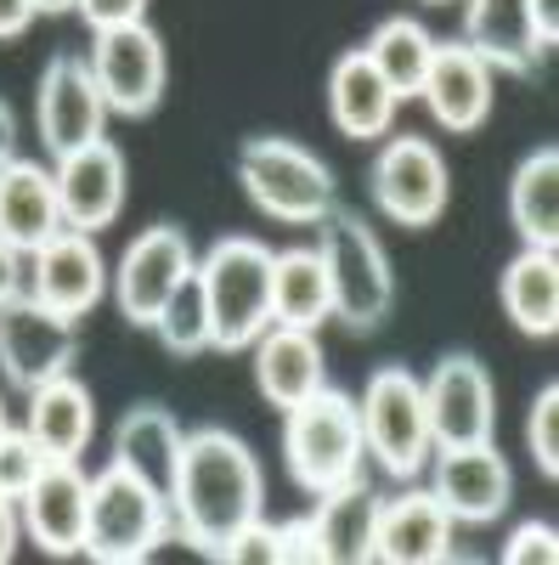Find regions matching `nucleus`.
Returning a JSON list of instances; mask_svg holds the SVG:
<instances>
[{
    "label": "nucleus",
    "instance_id": "obj_44",
    "mask_svg": "<svg viewBox=\"0 0 559 565\" xmlns=\"http://www.w3.org/2000/svg\"><path fill=\"white\" fill-rule=\"evenodd\" d=\"M424 7H452V0H424Z\"/></svg>",
    "mask_w": 559,
    "mask_h": 565
},
{
    "label": "nucleus",
    "instance_id": "obj_5",
    "mask_svg": "<svg viewBox=\"0 0 559 565\" xmlns=\"http://www.w3.org/2000/svg\"><path fill=\"white\" fill-rule=\"evenodd\" d=\"M362 458H367V447H362L356 396L322 385L316 396H305L300 407L283 413V463L300 492L322 498V492L356 481Z\"/></svg>",
    "mask_w": 559,
    "mask_h": 565
},
{
    "label": "nucleus",
    "instance_id": "obj_10",
    "mask_svg": "<svg viewBox=\"0 0 559 565\" xmlns=\"http://www.w3.org/2000/svg\"><path fill=\"white\" fill-rule=\"evenodd\" d=\"M90 74H97V90L108 114L119 119H148L164 103V40L148 23H125V29H103L90 34Z\"/></svg>",
    "mask_w": 559,
    "mask_h": 565
},
{
    "label": "nucleus",
    "instance_id": "obj_35",
    "mask_svg": "<svg viewBox=\"0 0 559 565\" xmlns=\"http://www.w3.org/2000/svg\"><path fill=\"white\" fill-rule=\"evenodd\" d=\"M559 559V532L548 521H520L503 543V565H553Z\"/></svg>",
    "mask_w": 559,
    "mask_h": 565
},
{
    "label": "nucleus",
    "instance_id": "obj_18",
    "mask_svg": "<svg viewBox=\"0 0 559 565\" xmlns=\"http://www.w3.org/2000/svg\"><path fill=\"white\" fill-rule=\"evenodd\" d=\"M492 85L497 74L470 52L463 40H436V57H430V74H424V90L418 103L430 108V119L452 136H470L486 125L492 114Z\"/></svg>",
    "mask_w": 559,
    "mask_h": 565
},
{
    "label": "nucleus",
    "instance_id": "obj_42",
    "mask_svg": "<svg viewBox=\"0 0 559 565\" xmlns=\"http://www.w3.org/2000/svg\"><path fill=\"white\" fill-rule=\"evenodd\" d=\"M34 12H45V18H57V12H74V0H34Z\"/></svg>",
    "mask_w": 559,
    "mask_h": 565
},
{
    "label": "nucleus",
    "instance_id": "obj_24",
    "mask_svg": "<svg viewBox=\"0 0 559 565\" xmlns=\"http://www.w3.org/2000/svg\"><path fill=\"white\" fill-rule=\"evenodd\" d=\"M396 108L401 103L390 97V85L379 79V68L362 57V45L345 52V57H334V68H329V119L340 125V136L379 141V136H390Z\"/></svg>",
    "mask_w": 559,
    "mask_h": 565
},
{
    "label": "nucleus",
    "instance_id": "obj_17",
    "mask_svg": "<svg viewBox=\"0 0 559 565\" xmlns=\"http://www.w3.org/2000/svg\"><path fill=\"white\" fill-rule=\"evenodd\" d=\"M52 175H57L63 226L97 238L103 226L119 221V210H125V153L114 148L108 136L90 141V148H79V153H68V159H57Z\"/></svg>",
    "mask_w": 559,
    "mask_h": 565
},
{
    "label": "nucleus",
    "instance_id": "obj_25",
    "mask_svg": "<svg viewBox=\"0 0 559 565\" xmlns=\"http://www.w3.org/2000/svg\"><path fill=\"white\" fill-rule=\"evenodd\" d=\"M23 430L40 441L45 458H79L90 447V436H97V402H90V391L74 373H57L40 391H29Z\"/></svg>",
    "mask_w": 559,
    "mask_h": 565
},
{
    "label": "nucleus",
    "instance_id": "obj_31",
    "mask_svg": "<svg viewBox=\"0 0 559 565\" xmlns=\"http://www.w3.org/2000/svg\"><path fill=\"white\" fill-rule=\"evenodd\" d=\"M153 334L170 356H204L215 351L209 345V311H204V295H198V277H186L181 289L164 300V311L153 317Z\"/></svg>",
    "mask_w": 559,
    "mask_h": 565
},
{
    "label": "nucleus",
    "instance_id": "obj_14",
    "mask_svg": "<svg viewBox=\"0 0 559 565\" xmlns=\"http://www.w3.org/2000/svg\"><path fill=\"white\" fill-rule=\"evenodd\" d=\"M424 413H430V436L436 447H470V441H492L497 430V391L481 356L452 351L430 367L424 380Z\"/></svg>",
    "mask_w": 559,
    "mask_h": 565
},
{
    "label": "nucleus",
    "instance_id": "obj_1",
    "mask_svg": "<svg viewBox=\"0 0 559 565\" xmlns=\"http://www.w3.org/2000/svg\"><path fill=\"white\" fill-rule=\"evenodd\" d=\"M170 514H175L181 543L221 559V548L266 514V476H260V458L249 452V441L215 430V424L186 436L181 469L170 481Z\"/></svg>",
    "mask_w": 559,
    "mask_h": 565
},
{
    "label": "nucleus",
    "instance_id": "obj_37",
    "mask_svg": "<svg viewBox=\"0 0 559 565\" xmlns=\"http://www.w3.org/2000/svg\"><path fill=\"white\" fill-rule=\"evenodd\" d=\"M23 271H29V260L0 238V306H7L12 295H23Z\"/></svg>",
    "mask_w": 559,
    "mask_h": 565
},
{
    "label": "nucleus",
    "instance_id": "obj_40",
    "mask_svg": "<svg viewBox=\"0 0 559 565\" xmlns=\"http://www.w3.org/2000/svg\"><path fill=\"white\" fill-rule=\"evenodd\" d=\"M526 12H531V29L542 40V52L559 40V0H526Z\"/></svg>",
    "mask_w": 559,
    "mask_h": 565
},
{
    "label": "nucleus",
    "instance_id": "obj_30",
    "mask_svg": "<svg viewBox=\"0 0 559 565\" xmlns=\"http://www.w3.org/2000/svg\"><path fill=\"white\" fill-rule=\"evenodd\" d=\"M362 57L379 68V79L390 85L396 103H412L418 90H424V74H430V57H436V34L418 18H385L367 34Z\"/></svg>",
    "mask_w": 559,
    "mask_h": 565
},
{
    "label": "nucleus",
    "instance_id": "obj_39",
    "mask_svg": "<svg viewBox=\"0 0 559 565\" xmlns=\"http://www.w3.org/2000/svg\"><path fill=\"white\" fill-rule=\"evenodd\" d=\"M23 543V521H18V498H0V565H7Z\"/></svg>",
    "mask_w": 559,
    "mask_h": 565
},
{
    "label": "nucleus",
    "instance_id": "obj_13",
    "mask_svg": "<svg viewBox=\"0 0 559 565\" xmlns=\"http://www.w3.org/2000/svg\"><path fill=\"white\" fill-rule=\"evenodd\" d=\"M430 492L452 514V526H492L515 503V469L497 452V441L436 447L430 452Z\"/></svg>",
    "mask_w": 559,
    "mask_h": 565
},
{
    "label": "nucleus",
    "instance_id": "obj_20",
    "mask_svg": "<svg viewBox=\"0 0 559 565\" xmlns=\"http://www.w3.org/2000/svg\"><path fill=\"white\" fill-rule=\"evenodd\" d=\"M249 351H255V391L277 413L300 407L305 396H316L322 385H329V356H322V340L311 334V328L271 322Z\"/></svg>",
    "mask_w": 559,
    "mask_h": 565
},
{
    "label": "nucleus",
    "instance_id": "obj_22",
    "mask_svg": "<svg viewBox=\"0 0 559 565\" xmlns=\"http://www.w3.org/2000/svg\"><path fill=\"white\" fill-rule=\"evenodd\" d=\"M57 232H63L57 175L34 159L0 164V238L29 260L45 238H57Z\"/></svg>",
    "mask_w": 559,
    "mask_h": 565
},
{
    "label": "nucleus",
    "instance_id": "obj_41",
    "mask_svg": "<svg viewBox=\"0 0 559 565\" xmlns=\"http://www.w3.org/2000/svg\"><path fill=\"white\" fill-rule=\"evenodd\" d=\"M12 159H18V114L0 97V164H12Z\"/></svg>",
    "mask_w": 559,
    "mask_h": 565
},
{
    "label": "nucleus",
    "instance_id": "obj_4",
    "mask_svg": "<svg viewBox=\"0 0 559 565\" xmlns=\"http://www.w3.org/2000/svg\"><path fill=\"white\" fill-rule=\"evenodd\" d=\"M316 255L329 266V289H334V317L356 334H373L390 306H396V271H390V255L379 244L356 210H329L316 221Z\"/></svg>",
    "mask_w": 559,
    "mask_h": 565
},
{
    "label": "nucleus",
    "instance_id": "obj_26",
    "mask_svg": "<svg viewBox=\"0 0 559 565\" xmlns=\"http://www.w3.org/2000/svg\"><path fill=\"white\" fill-rule=\"evenodd\" d=\"M181 424L170 407L159 402H136L119 424H114V463H125L130 476H142L148 487H159L170 498V481L181 469Z\"/></svg>",
    "mask_w": 559,
    "mask_h": 565
},
{
    "label": "nucleus",
    "instance_id": "obj_19",
    "mask_svg": "<svg viewBox=\"0 0 559 565\" xmlns=\"http://www.w3.org/2000/svg\"><path fill=\"white\" fill-rule=\"evenodd\" d=\"M373 559H385V565H436V559H452V514L436 503L430 487H407L396 498H379Z\"/></svg>",
    "mask_w": 559,
    "mask_h": 565
},
{
    "label": "nucleus",
    "instance_id": "obj_38",
    "mask_svg": "<svg viewBox=\"0 0 559 565\" xmlns=\"http://www.w3.org/2000/svg\"><path fill=\"white\" fill-rule=\"evenodd\" d=\"M40 12H34V0H0V40H18V34H29V23H34Z\"/></svg>",
    "mask_w": 559,
    "mask_h": 565
},
{
    "label": "nucleus",
    "instance_id": "obj_16",
    "mask_svg": "<svg viewBox=\"0 0 559 565\" xmlns=\"http://www.w3.org/2000/svg\"><path fill=\"white\" fill-rule=\"evenodd\" d=\"M85 503H90V476L79 469V458H52L34 476V487L18 498L23 537L40 554H52V559L79 554V543H85Z\"/></svg>",
    "mask_w": 559,
    "mask_h": 565
},
{
    "label": "nucleus",
    "instance_id": "obj_6",
    "mask_svg": "<svg viewBox=\"0 0 559 565\" xmlns=\"http://www.w3.org/2000/svg\"><path fill=\"white\" fill-rule=\"evenodd\" d=\"M356 418H362L367 458L379 463L390 481L424 476L436 436H430V413H424V380H418L412 367H401V362L373 367L367 385H362V402H356Z\"/></svg>",
    "mask_w": 559,
    "mask_h": 565
},
{
    "label": "nucleus",
    "instance_id": "obj_15",
    "mask_svg": "<svg viewBox=\"0 0 559 565\" xmlns=\"http://www.w3.org/2000/svg\"><path fill=\"white\" fill-rule=\"evenodd\" d=\"M23 289H29L40 306L63 311V317H85V311H97V300L108 295V260H103V249H97V238H90V232L63 226L57 238H45V244L29 255Z\"/></svg>",
    "mask_w": 559,
    "mask_h": 565
},
{
    "label": "nucleus",
    "instance_id": "obj_9",
    "mask_svg": "<svg viewBox=\"0 0 559 565\" xmlns=\"http://www.w3.org/2000/svg\"><path fill=\"white\" fill-rule=\"evenodd\" d=\"M79 356V317L40 306L29 289L0 306V373L18 396L40 391L57 373H74Z\"/></svg>",
    "mask_w": 559,
    "mask_h": 565
},
{
    "label": "nucleus",
    "instance_id": "obj_3",
    "mask_svg": "<svg viewBox=\"0 0 559 565\" xmlns=\"http://www.w3.org/2000/svg\"><path fill=\"white\" fill-rule=\"evenodd\" d=\"M198 295L215 351H249L271 328V249L260 238H221L198 255Z\"/></svg>",
    "mask_w": 559,
    "mask_h": 565
},
{
    "label": "nucleus",
    "instance_id": "obj_27",
    "mask_svg": "<svg viewBox=\"0 0 559 565\" xmlns=\"http://www.w3.org/2000/svg\"><path fill=\"white\" fill-rule=\"evenodd\" d=\"M497 300H503V317L526 340H553L559 334V260H553V249H520L497 277Z\"/></svg>",
    "mask_w": 559,
    "mask_h": 565
},
{
    "label": "nucleus",
    "instance_id": "obj_7",
    "mask_svg": "<svg viewBox=\"0 0 559 565\" xmlns=\"http://www.w3.org/2000/svg\"><path fill=\"white\" fill-rule=\"evenodd\" d=\"M238 181H244L249 204L283 226H316L340 204L334 170L289 136H249L238 148Z\"/></svg>",
    "mask_w": 559,
    "mask_h": 565
},
{
    "label": "nucleus",
    "instance_id": "obj_34",
    "mask_svg": "<svg viewBox=\"0 0 559 565\" xmlns=\"http://www.w3.org/2000/svg\"><path fill=\"white\" fill-rule=\"evenodd\" d=\"M226 565H283V521H249L238 537L221 548Z\"/></svg>",
    "mask_w": 559,
    "mask_h": 565
},
{
    "label": "nucleus",
    "instance_id": "obj_2",
    "mask_svg": "<svg viewBox=\"0 0 559 565\" xmlns=\"http://www.w3.org/2000/svg\"><path fill=\"white\" fill-rule=\"evenodd\" d=\"M175 537V514L159 487L130 476L125 463H103L90 476V503H85V543L79 554L97 565H142Z\"/></svg>",
    "mask_w": 559,
    "mask_h": 565
},
{
    "label": "nucleus",
    "instance_id": "obj_28",
    "mask_svg": "<svg viewBox=\"0 0 559 565\" xmlns=\"http://www.w3.org/2000/svg\"><path fill=\"white\" fill-rule=\"evenodd\" d=\"M508 221L526 249L559 244V148H537L508 175Z\"/></svg>",
    "mask_w": 559,
    "mask_h": 565
},
{
    "label": "nucleus",
    "instance_id": "obj_8",
    "mask_svg": "<svg viewBox=\"0 0 559 565\" xmlns=\"http://www.w3.org/2000/svg\"><path fill=\"white\" fill-rule=\"evenodd\" d=\"M367 199L396 226H436L452 199V175L436 141L424 136H385L367 164Z\"/></svg>",
    "mask_w": 559,
    "mask_h": 565
},
{
    "label": "nucleus",
    "instance_id": "obj_29",
    "mask_svg": "<svg viewBox=\"0 0 559 565\" xmlns=\"http://www.w3.org/2000/svg\"><path fill=\"white\" fill-rule=\"evenodd\" d=\"M334 317V289H329V266L316 249H277L271 255V322L289 328H316Z\"/></svg>",
    "mask_w": 559,
    "mask_h": 565
},
{
    "label": "nucleus",
    "instance_id": "obj_33",
    "mask_svg": "<svg viewBox=\"0 0 559 565\" xmlns=\"http://www.w3.org/2000/svg\"><path fill=\"white\" fill-rule=\"evenodd\" d=\"M45 463H52V458L40 452V441L12 424V430L0 436V498H23Z\"/></svg>",
    "mask_w": 559,
    "mask_h": 565
},
{
    "label": "nucleus",
    "instance_id": "obj_36",
    "mask_svg": "<svg viewBox=\"0 0 559 565\" xmlns=\"http://www.w3.org/2000/svg\"><path fill=\"white\" fill-rule=\"evenodd\" d=\"M74 12L85 18L90 34L125 29V23H148V0H74Z\"/></svg>",
    "mask_w": 559,
    "mask_h": 565
},
{
    "label": "nucleus",
    "instance_id": "obj_12",
    "mask_svg": "<svg viewBox=\"0 0 559 565\" xmlns=\"http://www.w3.org/2000/svg\"><path fill=\"white\" fill-rule=\"evenodd\" d=\"M193 271H198V255H193V238H186L181 226L159 221L148 232H136V244L119 255V271H114V306H119V317L130 328H153L164 300Z\"/></svg>",
    "mask_w": 559,
    "mask_h": 565
},
{
    "label": "nucleus",
    "instance_id": "obj_11",
    "mask_svg": "<svg viewBox=\"0 0 559 565\" xmlns=\"http://www.w3.org/2000/svg\"><path fill=\"white\" fill-rule=\"evenodd\" d=\"M34 125H40V141H45V159H68L90 141H103L108 130V103L97 90V74H90V57H74V52H57L40 74V90H34Z\"/></svg>",
    "mask_w": 559,
    "mask_h": 565
},
{
    "label": "nucleus",
    "instance_id": "obj_21",
    "mask_svg": "<svg viewBox=\"0 0 559 565\" xmlns=\"http://www.w3.org/2000/svg\"><path fill=\"white\" fill-rule=\"evenodd\" d=\"M463 7V45L492 68V74H515L531 79L542 63V40L531 29L526 0H458Z\"/></svg>",
    "mask_w": 559,
    "mask_h": 565
},
{
    "label": "nucleus",
    "instance_id": "obj_43",
    "mask_svg": "<svg viewBox=\"0 0 559 565\" xmlns=\"http://www.w3.org/2000/svg\"><path fill=\"white\" fill-rule=\"evenodd\" d=\"M12 430V418H7V402H0V436H7Z\"/></svg>",
    "mask_w": 559,
    "mask_h": 565
},
{
    "label": "nucleus",
    "instance_id": "obj_23",
    "mask_svg": "<svg viewBox=\"0 0 559 565\" xmlns=\"http://www.w3.org/2000/svg\"><path fill=\"white\" fill-rule=\"evenodd\" d=\"M373 521H379V492L367 487V476L322 492L316 509L305 514L316 559L322 565H362V559H373Z\"/></svg>",
    "mask_w": 559,
    "mask_h": 565
},
{
    "label": "nucleus",
    "instance_id": "obj_32",
    "mask_svg": "<svg viewBox=\"0 0 559 565\" xmlns=\"http://www.w3.org/2000/svg\"><path fill=\"white\" fill-rule=\"evenodd\" d=\"M526 447H531V463L542 469V481H559V385L548 380L526 413Z\"/></svg>",
    "mask_w": 559,
    "mask_h": 565
}]
</instances>
